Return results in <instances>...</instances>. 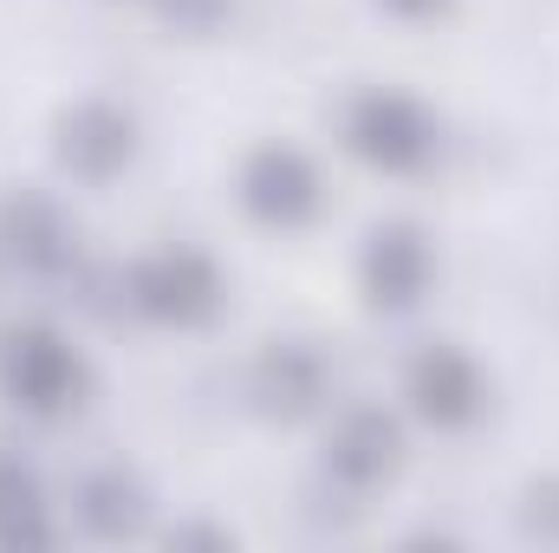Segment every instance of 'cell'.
Masks as SVG:
<instances>
[{
    "label": "cell",
    "instance_id": "obj_7",
    "mask_svg": "<svg viewBox=\"0 0 559 553\" xmlns=\"http://www.w3.org/2000/svg\"><path fill=\"white\" fill-rule=\"evenodd\" d=\"M371 286H378V299H391V306H411L423 286V248L411 228H391V235H378V248H371Z\"/></svg>",
    "mask_w": 559,
    "mask_h": 553
},
{
    "label": "cell",
    "instance_id": "obj_4",
    "mask_svg": "<svg viewBox=\"0 0 559 553\" xmlns=\"http://www.w3.org/2000/svg\"><path fill=\"white\" fill-rule=\"evenodd\" d=\"M411 391H417V404L436 416V423H468L475 404H481V385H475L468 358H455V352H429V358H417Z\"/></svg>",
    "mask_w": 559,
    "mask_h": 553
},
{
    "label": "cell",
    "instance_id": "obj_6",
    "mask_svg": "<svg viewBox=\"0 0 559 553\" xmlns=\"http://www.w3.org/2000/svg\"><path fill=\"white\" fill-rule=\"evenodd\" d=\"M391 462H397V430H391V416H378V411L345 416V430L332 436V469L352 475V482H378Z\"/></svg>",
    "mask_w": 559,
    "mask_h": 553
},
{
    "label": "cell",
    "instance_id": "obj_2",
    "mask_svg": "<svg viewBox=\"0 0 559 553\" xmlns=\"http://www.w3.org/2000/svg\"><path fill=\"white\" fill-rule=\"evenodd\" d=\"M352 138H358L365 156L404 169V163H417L423 150H429V125H423L417 105H404V98H365L358 118H352Z\"/></svg>",
    "mask_w": 559,
    "mask_h": 553
},
{
    "label": "cell",
    "instance_id": "obj_11",
    "mask_svg": "<svg viewBox=\"0 0 559 553\" xmlns=\"http://www.w3.org/2000/svg\"><path fill=\"white\" fill-rule=\"evenodd\" d=\"M397 7H436V0H397Z\"/></svg>",
    "mask_w": 559,
    "mask_h": 553
},
{
    "label": "cell",
    "instance_id": "obj_3",
    "mask_svg": "<svg viewBox=\"0 0 559 553\" xmlns=\"http://www.w3.org/2000/svg\"><path fill=\"white\" fill-rule=\"evenodd\" d=\"M138 293H143V306L163 313V319H195V313H209L215 280H209V268L195 255H163L156 268H143Z\"/></svg>",
    "mask_w": 559,
    "mask_h": 553
},
{
    "label": "cell",
    "instance_id": "obj_1",
    "mask_svg": "<svg viewBox=\"0 0 559 553\" xmlns=\"http://www.w3.org/2000/svg\"><path fill=\"white\" fill-rule=\"evenodd\" d=\"M7 385H13L20 404H33V411H59V404L72 398V385H79V365H72V352H66L59 339H46V332H20V339L7 345Z\"/></svg>",
    "mask_w": 559,
    "mask_h": 553
},
{
    "label": "cell",
    "instance_id": "obj_9",
    "mask_svg": "<svg viewBox=\"0 0 559 553\" xmlns=\"http://www.w3.org/2000/svg\"><path fill=\"white\" fill-rule=\"evenodd\" d=\"M39 495L20 469H0V541H39Z\"/></svg>",
    "mask_w": 559,
    "mask_h": 553
},
{
    "label": "cell",
    "instance_id": "obj_8",
    "mask_svg": "<svg viewBox=\"0 0 559 553\" xmlns=\"http://www.w3.org/2000/svg\"><path fill=\"white\" fill-rule=\"evenodd\" d=\"M124 150H131V125H118L111 111H79L66 125V156L85 176H105L111 163H124Z\"/></svg>",
    "mask_w": 559,
    "mask_h": 553
},
{
    "label": "cell",
    "instance_id": "obj_5",
    "mask_svg": "<svg viewBox=\"0 0 559 553\" xmlns=\"http://www.w3.org/2000/svg\"><path fill=\"white\" fill-rule=\"evenodd\" d=\"M248 202L267 215V222H299L312 209V169L293 156V150H267L254 169H248Z\"/></svg>",
    "mask_w": 559,
    "mask_h": 553
},
{
    "label": "cell",
    "instance_id": "obj_10",
    "mask_svg": "<svg viewBox=\"0 0 559 553\" xmlns=\"http://www.w3.org/2000/svg\"><path fill=\"white\" fill-rule=\"evenodd\" d=\"M85 521L98 528V534H124L131 521H138V502H131V489L111 475V482H98L92 489V502H85Z\"/></svg>",
    "mask_w": 559,
    "mask_h": 553
}]
</instances>
